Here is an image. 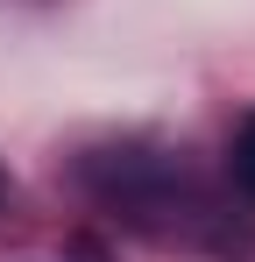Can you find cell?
Instances as JSON below:
<instances>
[{"instance_id": "1", "label": "cell", "mask_w": 255, "mask_h": 262, "mask_svg": "<svg viewBox=\"0 0 255 262\" xmlns=\"http://www.w3.org/2000/svg\"><path fill=\"white\" fill-rule=\"evenodd\" d=\"M227 170H234V184L255 199V114L234 128V149H227Z\"/></svg>"}]
</instances>
